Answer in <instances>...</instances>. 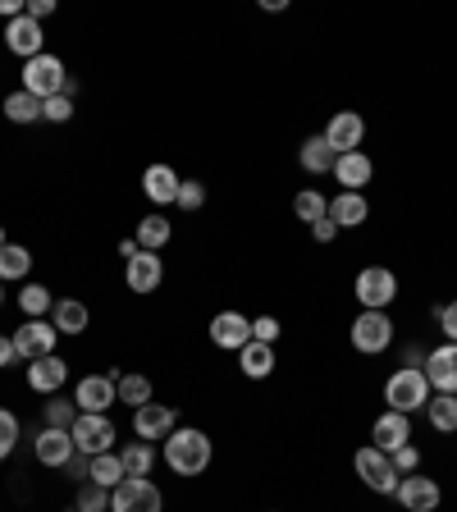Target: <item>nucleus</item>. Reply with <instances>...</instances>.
<instances>
[{
	"label": "nucleus",
	"mask_w": 457,
	"mask_h": 512,
	"mask_svg": "<svg viewBox=\"0 0 457 512\" xmlns=\"http://www.w3.org/2000/svg\"><path fill=\"white\" fill-rule=\"evenodd\" d=\"M160 458H165V467H170L174 476H183V480L202 476V471L211 467V458H215L211 435H206V430H197V426H179L174 435H165Z\"/></svg>",
	"instance_id": "obj_1"
},
{
	"label": "nucleus",
	"mask_w": 457,
	"mask_h": 512,
	"mask_svg": "<svg viewBox=\"0 0 457 512\" xmlns=\"http://www.w3.org/2000/svg\"><path fill=\"white\" fill-rule=\"evenodd\" d=\"M384 403H389V412H403V416L426 412V403H430L426 375L412 371V366H398V371L384 380Z\"/></svg>",
	"instance_id": "obj_2"
},
{
	"label": "nucleus",
	"mask_w": 457,
	"mask_h": 512,
	"mask_svg": "<svg viewBox=\"0 0 457 512\" xmlns=\"http://www.w3.org/2000/svg\"><path fill=\"white\" fill-rule=\"evenodd\" d=\"M23 92L28 96H37V101H51V96H60L64 92V78H69V69H64V60L60 55H51V51H42V55H32V60H23Z\"/></svg>",
	"instance_id": "obj_3"
},
{
	"label": "nucleus",
	"mask_w": 457,
	"mask_h": 512,
	"mask_svg": "<svg viewBox=\"0 0 457 512\" xmlns=\"http://www.w3.org/2000/svg\"><path fill=\"white\" fill-rule=\"evenodd\" d=\"M352 471H357V480H362L366 490H375V494H384V499H394V490H398V471H394V458L389 453H380V448H357L352 453Z\"/></svg>",
	"instance_id": "obj_4"
},
{
	"label": "nucleus",
	"mask_w": 457,
	"mask_h": 512,
	"mask_svg": "<svg viewBox=\"0 0 457 512\" xmlns=\"http://www.w3.org/2000/svg\"><path fill=\"white\" fill-rule=\"evenodd\" d=\"M110 512H165V494L151 476H124L110 490Z\"/></svg>",
	"instance_id": "obj_5"
},
{
	"label": "nucleus",
	"mask_w": 457,
	"mask_h": 512,
	"mask_svg": "<svg viewBox=\"0 0 457 512\" xmlns=\"http://www.w3.org/2000/svg\"><path fill=\"white\" fill-rule=\"evenodd\" d=\"M348 339L362 357H380V352L394 348V320H389V311H362V316L352 320Z\"/></svg>",
	"instance_id": "obj_6"
},
{
	"label": "nucleus",
	"mask_w": 457,
	"mask_h": 512,
	"mask_svg": "<svg viewBox=\"0 0 457 512\" xmlns=\"http://www.w3.org/2000/svg\"><path fill=\"white\" fill-rule=\"evenodd\" d=\"M362 311H389V302L398 298V275L389 266H366L357 270V284H352Z\"/></svg>",
	"instance_id": "obj_7"
},
{
	"label": "nucleus",
	"mask_w": 457,
	"mask_h": 512,
	"mask_svg": "<svg viewBox=\"0 0 457 512\" xmlns=\"http://www.w3.org/2000/svg\"><path fill=\"white\" fill-rule=\"evenodd\" d=\"M74 435V448L83 458H96V453H115V421L96 412H78V421L69 426Z\"/></svg>",
	"instance_id": "obj_8"
},
{
	"label": "nucleus",
	"mask_w": 457,
	"mask_h": 512,
	"mask_svg": "<svg viewBox=\"0 0 457 512\" xmlns=\"http://www.w3.org/2000/svg\"><path fill=\"white\" fill-rule=\"evenodd\" d=\"M10 339H14L19 362H42V357H51V352H55V343H60V330H55L51 320H23Z\"/></svg>",
	"instance_id": "obj_9"
},
{
	"label": "nucleus",
	"mask_w": 457,
	"mask_h": 512,
	"mask_svg": "<svg viewBox=\"0 0 457 512\" xmlns=\"http://www.w3.org/2000/svg\"><path fill=\"white\" fill-rule=\"evenodd\" d=\"M394 499H398V508H403V512H435L439 503H444V490H439V480L412 471V476L398 480Z\"/></svg>",
	"instance_id": "obj_10"
},
{
	"label": "nucleus",
	"mask_w": 457,
	"mask_h": 512,
	"mask_svg": "<svg viewBox=\"0 0 457 512\" xmlns=\"http://www.w3.org/2000/svg\"><path fill=\"white\" fill-rule=\"evenodd\" d=\"M320 138L330 142L334 156H348V151H362V138H366V119L357 115V110H334L330 124H325V133Z\"/></svg>",
	"instance_id": "obj_11"
},
{
	"label": "nucleus",
	"mask_w": 457,
	"mask_h": 512,
	"mask_svg": "<svg viewBox=\"0 0 457 512\" xmlns=\"http://www.w3.org/2000/svg\"><path fill=\"white\" fill-rule=\"evenodd\" d=\"M421 375H426L430 394H457V343H439V348H430Z\"/></svg>",
	"instance_id": "obj_12"
},
{
	"label": "nucleus",
	"mask_w": 457,
	"mask_h": 512,
	"mask_svg": "<svg viewBox=\"0 0 457 512\" xmlns=\"http://www.w3.org/2000/svg\"><path fill=\"white\" fill-rule=\"evenodd\" d=\"M206 334H211V343L220 352H243L247 343H252V320H247L243 311H215Z\"/></svg>",
	"instance_id": "obj_13"
},
{
	"label": "nucleus",
	"mask_w": 457,
	"mask_h": 512,
	"mask_svg": "<svg viewBox=\"0 0 457 512\" xmlns=\"http://www.w3.org/2000/svg\"><path fill=\"white\" fill-rule=\"evenodd\" d=\"M74 403H78V412L110 416V407L119 403V394H115V375H83V380L74 384Z\"/></svg>",
	"instance_id": "obj_14"
},
{
	"label": "nucleus",
	"mask_w": 457,
	"mask_h": 512,
	"mask_svg": "<svg viewBox=\"0 0 457 512\" xmlns=\"http://www.w3.org/2000/svg\"><path fill=\"white\" fill-rule=\"evenodd\" d=\"M5 51L19 55V60H32V55L46 51V28L28 14H19L14 23H5Z\"/></svg>",
	"instance_id": "obj_15"
},
{
	"label": "nucleus",
	"mask_w": 457,
	"mask_h": 512,
	"mask_svg": "<svg viewBox=\"0 0 457 512\" xmlns=\"http://www.w3.org/2000/svg\"><path fill=\"white\" fill-rule=\"evenodd\" d=\"M174 430H179V412H174L170 403H156V398H151L147 407H138V412H133V435L138 439H165V435H174Z\"/></svg>",
	"instance_id": "obj_16"
},
{
	"label": "nucleus",
	"mask_w": 457,
	"mask_h": 512,
	"mask_svg": "<svg viewBox=\"0 0 457 512\" xmlns=\"http://www.w3.org/2000/svg\"><path fill=\"white\" fill-rule=\"evenodd\" d=\"M124 284L128 293H156L160 284H165V261H160V252H138L133 261L124 266Z\"/></svg>",
	"instance_id": "obj_17"
},
{
	"label": "nucleus",
	"mask_w": 457,
	"mask_h": 512,
	"mask_svg": "<svg viewBox=\"0 0 457 512\" xmlns=\"http://www.w3.org/2000/svg\"><path fill=\"white\" fill-rule=\"evenodd\" d=\"M32 453H37V462H42V467L64 471V462L74 458L78 448H74V435H69V430L42 426V430H37V439H32Z\"/></svg>",
	"instance_id": "obj_18"
},
{
	"label": "nucleus",
	"mask_w": 457,
	"mask_h": 512,
	"mask_svg": "<svg viewBox=\"0 0 457 512\" xmlns=\"http://www.w3.org/2000/svg\"><path fill=\"white\" fill-rule=\"evenodd\" d=\"M403 444H412V416L403 412H380L371 426V448L380 453H398Z\"/></svg>",
	"instance_id": "obj_19"
},
{
	"label": "nucleus",
	"mask_w": 457,
	"mask_h": 512,
	"mask_svg": "<svg viewBox=\"0 0 457 512\" xmlns=\"http://www.w3.org/2000/svg\"><path fill=\"white\" fill-rule=\"evenodd\" d=\"M64 384H69V362H64L60 352H51V357H42V362H28V389L32 394H60Z\"/></svg>",
	"instance_id": "obj_20"
},
{
	"label": "nucleus",
	"mask_w": 457,
	"mask_h": 512,
	"mask_svg": "<svg viewBox=\"0 0 457 512\" xmlns=\"http://www.w3.org/2000/svg\"><path fill=\"white\" fill-rule=\"evenodd\" d=\"M179 174L170 170V165H147L142 170V197H147L156 211H165V206H174V197H179Z\"/></svg>",
	"instance_id": "obj_21"
},
{
	"label": "nucleus",
	"mask_w": 457,
	"mask_h": 512,
	"mask_svg": "<svg viewBox=\"0 0 457 512\" xmlns=\"http://www.w3.org/2000/svg\"><path fill=\"white\" fill-rule=\"evenodd\" d=\"M334 179L343 183V192H362L375 179V160L366 151H348V156L334 160Z\"/></svg>",
	"instance_id": "obj_22"
},
{
	"label": "nucleus",
	"mask_w": 457,
	"mask_h": 512,
	"mask_svg": "<svg viewBox=\"0 0 457 512\" xmlns=\"http://www.w3.org/2000/svg\"><path fill=\"white\" fill-rule=\"evenodd\" d=\"M51 325L60 334H74V339H83L87 325H92V311H87V302H78V298H55Z\"/></svg>",
	"instance_id": "obj_23"
},
{
	"label": "nucleus",
	"mask_w": 457,
	"mask_h": 512,
	"mask_svg": "<svg viewBox=\"0 0 457 512\" xmlns=\"http://www.w3.org/2000/svg\"><path fill=\"white\" fill-rule=\"evenodd\" d=\"M366 215H371V202L362 192H334L330 197V220L339 229H357V224H366Z\"/></svg>",
	"instance_id": "obj_24"
},
{
	"label": "nucleus",
	"mask_w": 457,
	"mask_h": 512,
	"mask_svg": "<svg viewBox=\"0 0 457 512\" xmlns=\"http://www.w3.org/2000/svg\"><path fill=\"white\" fill-rule=\"evenodd\" d=\"M133 238H138L142 252H160V247L174 238V220L165 211H151V215H142V220H138V234H133Z\"/></svg>",
	"instance_id": "obj_25"
},
{
	"label": "nucleus",
	"mask_w": 457,
	"mask_h": 512,
	"mask_svg": "<svg viewBox=\"0 0 457 512\" xmlns=\"http://www.w3.org/2000/svg\"><path fill=\"white\" fill-rule=\"evenodd\" d=\"M238 366H243V375L247 380H270V375H275V348H270V343H247L243 352H238Z\"/></svg>",
	"instance_id": "obj_26"
},
{
	"label": "nucleus",
	"mask_w": 457,
	"mask_h": 512,
	"mask_svg": "<svg viewBox=\"0 0 457 512\" xmlns=\"http://www.w3.org/2000/svg\"><path fill=\"white\" fill-rule=\"evenodd\" d=\"M334 160H339V156H334L330 142L320 138V133H316V138H307V142L298 147V165H302L307 174H334Z\"/></svg>",
	"instance_id": "obj_27"
},
{
	"label": "nucleus",
	"mask_w": 457,
	"mask_h": 512,
	"mask_svg": "<svg viewBox=\"0 0 457 512\" xmlns=\"http://www.w3.org/2000/svg\"><path fill=\"white\" fill-rule=\"evenodd\" d=\"M115 394H119V403H124V407H133V412H138V407L151 403V394H156V389H151V380L142 371H133V375H119L115 371Z\"/></svg>",
	"instance_id": "obj_28"
},
{
	"label": "nucleus",
	"mask_w": 457,
	"mask_h": 512,
	"mask_svg": "<svg viewBox=\"0 0 457 512\" xmlns=\"http://www.w3.org/2000/svg\"><path fill=\"white\" fill-rule=\"evenodd\" d=\"M0 115L10 119V124H37V119H42V101L19 87V92H10L5 101H0Z\"/></svg>",
	"instance_id": "obj_29"
},
{
	"label": "nucleus",
	"mask_w": 457,
	"mask_h": 512,
	"mask_svg": "<svg viewBox=\"0 0 457 512\" xmlns=\"http://www.w3.org/2000/svg\"><path fill=\"white\" fill-rule=\"evenodd\" d=\"M32 270V252L23 243H5L0 247V284H14V279H28Z\"/></svg>",
	"instance_id": "obj_30"
},
{
	"label": "nucleus",
	"mask_w": 457,
	"mask_h": 512,
	"mask_svg": "<svg viewBox=\"0 0 457 512\" xmlns=\"http://www.w3.org/2000/svg\"><path fill=\"white\" fill-rule=\"evenodd\" d=\"M119 462H124V476H151L156 467V448L147 439H133V444L119 448Z\"/></svg>",
	"instance_id": "obj_31"
},
{
	"label": "nucleus",
	"mask_w": 457,
	"mask_h": 512,
	"mask_svg": "<svg viewBox=\"0 0 457 512\" xmlns=\"http://www.w3.org/2000/svg\"><path fill=\"white\" fill-rule=\"evenodd\" d=\"M426 416L439 435H457V394H430Z\"/></svg>",
	"instance_id": "obj_32"
},
{
	"label": "nucleus",
	"mask_w": 457,
	"mask_h": 512,
	"mask_svg": "<svg viewBox=\"0 0 457 512\" xmlns=\"http://www.w3.org/2000/svg\"><path fill=\"white\" fill-rule=\"evenodd\" d=\"M87 480L115 490L119 480H124V462H119V453H96V458H87Z\"/></svg>",
	"instance_id": "obj_33"
},
{
	"label": "nucleus",
	"mask_w": 457,
	"mask_h": 512,
	"mask_svg": "<svg viewBox=\"0 0 457 512\" xmlns=\"http://www.w3.org/2000/svg\"><path fill=\"white\" fill-rule=\"evenodd\" d=\"M293 215H298L302 224H316V220H325V215H330V197H325V192H316V188H302L298 197H293Z\"/></svg>",
	"instance_id": "obj_34"
},
{
	"label": "nucleus",
	"mask_w": 457,
	"mask_h": 512,
	"mask_svg": "<svg viewBox=\"0 0 457 512\" xmlns=\"http://www.w3.org/2000/svg\"><path fill=\"white\" fill-rule=\"evenodd\" d=\"M55 307V293L46 284H23V293H19V311L28 320H46V311Z\"/></svg>",
	"instance_id": "obj_35"
},
{
	"label": "nucleus",
	"mask_w": 457,
	"mask_h": 512,
	"mask_svg": "<svg viewBox=\"0 0 457 512\" xmlns=\"http://www.w3.org/2000/svg\"><path fill=\"white\" fill-rule=\"evenodd\" d=\"M42 416H46V426H55V430H69L78 421V403L74 398H60V394H51L42 403Z\"/></svg>",
	"instance_id": "obj_36"
},
{
	"label": "nucleus",
	"mask_w": 457,
	"mask_h": 512,
	"mask_svg": "<svg viewBox=\"0 0 457 512\" xmlns=\"http://www.w3.org/2000/svg\"><path fill=\"white\" fill-rule=\"evenodd\" d=\"M74 508L78 512H110V490H106V485H92V480H83V485H78Z\"/></svg>",
	"instance_id": "obj_37"
},
{
	"label": "nucleus",
	"mask_w": 457,
	"mask_h": 512,
	"mask_svg": "<svg viewBox=\"0 0 457 512\" xmlns=\"http://www.w3.org/2000/svg\"><path fill=\"white\" fill-rule=\"evenodd\" d=\"M174 206H179V211H202V206H206V183L202 179H183Z\"/></svg>",
	"instance_id": "obj_38"
},
{
	"label": "nucleus",
	"mask_w": 457,
	"mask_h": 512,
	"mask_svg": "<svg viewBox=\"0 0 457 512\" xmlns=\"http://www.w3.org/2000/svg\"><path fill=\"white\" fill-rule=\"evenodd\" d=\"M14 448H19V416L10 407H0V462L10 458Z\"/></svg>",
	"instance_id": "obj_39"
},
{
	"label": "nucleus",
	"mask_w": 457,
	"mask_h": 512,
	"mask_svg": "<svg viewBox=\"0 0 457 512\" xmlns=\"http://www.w3.org/2000/svg\"><path fill=\"white\" fill-rule=\"evenodd\" d=\"M74 101H69V96H51V101H42V119H46V124H69V119H74Z\"/></svg>",
	"instance_id": "obj_40"
},
{
	"label": "nucleus",
	"mask_w": 457,
	"mask_h": 512,
	"mask_svg": "<svg viewBox=\"0 0 457 512\" xmlns=\"http://www.w3.org/2000/svg\"><path fill=\"white\" fill-rule=\"evenodd\" d=\"M389 458H394L398 476H412V471H421V448H416V444H403L398 453H389Z\"/></svg>",
	"instance_id": "obj_41"
},
{
	"label": "nucleus",
	"mask_w": 457,
	"mask_h": 512,
	"mask_svg": "<svg viewBox=\"0 0 457 512\" xmlns=\"http://www.w3.org/2000/svg\"><path fill=\"white\" fill-rule=\"evenodd\" d=\"M279 334H284V325H279L275 316H256V320H252V339H256V343H270V348H275Z\"/></svg>",
	"instance_id": "obj_42"
},
{
	"label": "nucleus",
	"mask_w": 457,
	"mask_h": 512,
	"mask_svg": "<svg viewBox=\"0 0 457 512\" xmlns=\"http://www.w3.org/2000/svg\"><path fill=\"white\" fill-rule=\"evenodd\" d=\"M435 320H439V334H444V343H457V298L448 302V307H435Z\"/></svg>",
	"instance_id": "obj_43"
},
{
	"label": "nucleus",
	"mask_w": 457,
	"mask_h": 512,
	"mask_svg": "<svg viewBox=\"0 0 457 512\" xmlns=\"http://www.w3.org/2000/svg\"><path fill=\"white\" fill-rule=\"evenodd\" d=\"M311 238H316V243H334V238H339V224H334L330 215H325V220L311 224Z\"/></svg>",
	"instance_id": "obj_44"
},
{
	"label": "nucleus",
	"mask_w": 457,
	"mask_h": 512,
	"mask_svg": "<svg viewBox=\"0 0 457 512\" xmlns=\"http://www.w3.org/2000/svg\"><path fill=\"white\" fill-rule=\"evenodd\" d=\"M23 14L42 23V19H51V14H55V0H28V10H23Z\"/></svg>",
	"instance_id": "obj_45"
},
{
	"label": "nucleus",
	"mask_w": 457,
	"mask_h": 512,
	"mask_svg": "<svg viewBox=\"0 0 457 512\" xmlns=\"http://www.w3.org/2000/svg\"><path fill=\"white\" fill-rule=\"evenodd\" d=\"M19 362V352H14V339L10 334H0V371H5V366H14Z\"/></svg>",
	"instance_id": "obj_46"
},
{
	"label": "nucleus",
	"mask_w": 457,
	"mask_h": 512,
	"mask_svg": "<svg viewBox=\"0 0 457 512\" xmlns=\"http://www.w3.org/2000/svg\"><path fill=\"white\" fill-rule=\"evenodd\" d=\"M23 10H28L23 0H0V19H5V23H14V19H19V14H23Z\"/></svg>",
	"instance_id": "obj_47"
},
{
	"label": "nucleus",
	"mask_w": 457,
	"mask_h": 512,
	"mask_svg": "<svg viewBox=\"0 0 457 512\" xmlns=\"http://www.w3.org/2000/svg\"><path fill=\"white\" fill-rule=\"evenodd\" d=\"M403 366H412V371H421V366H426V348H416V343H412V348L403 352Z\"/></svg>",
	"instance_id": "obj_48"
},
{
	"label": "nucleus",
	"mask_w": 457,
	"mask_h": 512,
	"mask_svg": "<svg viewBox=\"0 0 457 512\" xmlns=\"http://www.w3.org/2000/svg\"><path fill=\"white\" fill-rule=\"evenodd\" d=\"M142 247H138V238H124V243H119V256H124V266L128 261H133V256H138Z\"/></svg>",
	"instance_id": "obj_49"
},
{
	"label": "nucleus",
	"mask_w": 457,
	"mask_h": 512,
	"mask_svg": "<svg viewBox=\"0 0 457 512\" xmlns=\"http://www.w3.org/2000/svg\"><path fill=\"white\" fill-rule=\"evenodd\" d=\"M261 10H266V14H284L288 0H261Z\"/></svg>",
	"instance_id": "obj_50"
},
{
	"label": "nucleus",
	"mask_w": 457,
	"mask_h": 512,
	"mask_svg": "<svg viewBox=\"0 0 457 512\" xmlns=\"http://www.w3.org/2000/svg\"><path fill=\"white\" fill-rule=\"evenodd\" d=\"M78 92H83V87H78V78L69 74V78H64V96H69V101H78Z\"/></svg>",
	"instance_id": "obj_51"
},
{
	"label": "nucleus",
	"mask_w": 457,
	"mask_h": 512,
	"mask_svg": "<svg viewBox=\"0 0 457 512\" xmlns=\"http://www.w3.org/2000/svg\"><path fill=\"white\" fill-rule=\"evenodd\" d=\"M5 243H10V238H5V224H0V247H5Z\"/></svg>",
	"instance_id": "obj_52"
},
{
	"label": "nucleus",
	"mask_w": 457,
	"mask_h": 512,
	"mask_svg": "<svg viewBox=\"0 0 457 512\" xmlns=\"http://www.w3.org/2000/svg\"><path fill=\"white\" fill-rule=\"evenodd\" d=\"M0 307H5V284H0Z\"/></svg>",
	"instance_id": "obj_53"
},
{
	"label": "nucleus",
	"mask_w": 457,
	"mask_h": 512,
	"mask_svg": "<svg viewBox=\"0 0 457 512\" xmlns=\"http://www.w3.org/2000/svg\"><path fill=\"white\" fill-rule=\"evenodd\" d=\"M266 512H275V508H266Z\"/></svg>",
	"instance_id": "obj_54"
}]
</instances>
